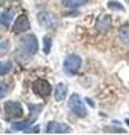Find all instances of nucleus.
<instances>
[{
  "mask_svg": "<svg viewBox=\"0 0 129 135\" xmlns=\"http://www.w3.org/2000/svg\"><path fill=\"white\" fill-rule=\"evenodd\" d=\"M47 133H55V134H61V133H69L71 132V127L69 125L64 123H57V122H49L46 127Z\"/></svg>",
  "mask_w": 129,
  "mask_h": 135,
  "instance_id": "obj_8",
  "label": "nucleus"
},
{
  "mask_svg": "<svg viewBox=\"0 0 129 135\" xmlns=\"http://www.w3.org/2000/svg\"><path fill=\"white\" fill-rule=\"evenodd\" d=\"M19 49L24 55H35L37 51H38V41H37L36 36L33 35V34H29V35L23 37L22 41H20Z\"/></svg>",
  "mask_w": 129,
  "mask_h": 135,
  "instance_id": "obj_1",
  "label": "nucleus"
},
{
  "mask_svg": "<svg viewBox=\"0 0 129 135\" xmlns=\"http://www.w3.org/2000/svg\"><path fill=\"white\" fill-rule=\"evenodd\" d=\"M119 37L123 43H129V24L123 25L119 29Z\"/></svg>",
  "mask_w": 129,
  "mask_h": 135,
  "instance_id": "obj_14",
  "label": "nucleus"
},
{
  "mask_svg": "<svg viewBox=\"0 0 129 135\" xmlns=\"http://www.w3.org/2000/svg\"><path fill=\"white\" fill-rule=\"evenodd\" d=\"M7 92V86L6 83H3L2 81H0V99H2L3 97H5Z\"/></svg>",
  "mask_w": 129,
  "mask_h": 135,
  "instance_id": "obj_20",
  "label": "nucleus"
},
{
  "mask_svg": "<svg viewBox=\"0 0 129 135\" xmlns=\"http://www.w3.org/2000/svg\"><path fill=\"white\" fill-rule=\"evenodd\" d=\"M29 28H30V24L27 16L25 14H22L16 18L14 26H12V31H14L15 34H20V33L27 32Z\"/></svg>",
  "mask_w": 129,
  "mask_h": 135,
  "instance_id": "obj_7",
  "label": "nucleus"
},
{
  "mask_svg": "<svg viewBox=\"0 0 129 135\" xmlns=\"http://www.w3.org/2000/svg\"><path fill=\"white\" fill-rule=\"evenodd\" d=\"M3 110H5V117L7 120L18 119L24 116L23 106L18 101H7L3 106Z\"/></svg>",
  "mask_w": 129,
  "mask_h": 135,
  "instance_id": "obj_2",
  "label": "nucleus"
},
{
  "mask_svg": "<svg viewBox=\"0 0 129 135\" xmlns=\"http://www.w3.org/2000/svg\"><path fill=\"white\" fill-rule=\"evenodd\" d=\"M66 95H68V87L64 83H59L55 88V91H54V98L56 101H62L66 98Z\"/></svg>",
  "mask_w": 129,
  "mask_h": 135,
  "instance_id": "obj_10",
  "label": "nucleus"
},
{
  "mask_svg": "<svg viewBox=\"0 0 129 135\" xmlns=\"http://www.w3.org/2000/svg\"><path fill=\"white\" fill-rule=\"evenodd\" d=\"M69 107L74 115H76L78 117H85L86 116L85 105L83 104V100L81 99V97L78 94H73L70 97Z\"/></svg>",
  "mask_w": 129,
  "mask_h": 135,
  "instance_id": "obj_4",
  "label": "nucleus"
},
{
  "mask_svg": "<svg viewBox=\"0 0 129 135\" xmlns=\"http://www.w3.org/2000/svg\"><path fill=\"white\" fill-rule=\"evenodd\" d=\"M33 91L35 95L42 97V98H47L52 94V86L47 80L37 79L33 83Z\"/></svg>",
  "mask_w": 129,
  "mask_h": 135,
  "instance_id": "obj_5",
  "label": "nucleus"
},
{
  "mask_svg": "<svg viewBox=\"0 0 129 135\" xmlns=\"http://www.w3.org/2000/svg\"><path fill=\"white\" fill-rule=\"evenodd\" d=\"M88 2V0H62V5L66 8H78Z\"/></svg>",
  "mask_w": 129,
  "mask_h": 135,
  "instance_id": "obj_11",
  "label": "nucleus"
},
{
  "mask_svg": "<svg viewBox=\"0 0 129 135\" xmlns=\"http://www.w3.org/2000/svg\"><path fill=\"white\" fill-rule=\"evenodd\" d=\"M25 133H38L39 132V126L37 125V126H35V127H28V128H26L24 131Z\"/></svg>",
  "mask_w": 129,
  "mask_h": 135,
  "instance_id": "obj_21",
  "label": "nucleus"
},
{
  "mask_svg": "<svg viewBox=\"0 0 129 135\" xmlns=\"http://www.w3.org/2000/svg\"><path fill=\"white\" fill-rule=\"evenodd\" d=\"M12 69V63L10 61H2L0 62V75H5L9 73Z\"/></svg>",
  "mask_w": 129,
  "mask_h": 135,
  "instance_id": "obj_15",
  "label": "nucleus"
},
{
  "mask_svg": "<svg viewBox=\"0 0 129 135\" xmlns=\"http://www.w3.org/2000/svg\"><path fill=\"white\" fill-rule=\"evenodd\" d=\"M111 17L109 15H101L99 16V18L97 19L95 23V28L101 33H106L111 28Z\"/></svg>",
  "mask_w": 129,
  "mask_h": 135,
  "instance_id": "obj_9",
  "label": "nucleus"
},
{
  "mask_svg": "<svg viewBox=\"0 0 129 135\" xmlns=\"http://www.w3.org/2000/svg\"><path fill=\"white\" fill-rule=\"evenodd\" d=\"M9 50V43L6 41H2L0 42V54H5L8 52Z\"/></svg>",
  "mask_w": 129,
  "mask_h": 135,
  "instance_id": "obj_19",
  "label": "nucleus"
},
{
  "mask_svg": "<svg viewBox=\"0 0 129 135\" xmlns=\"http://www.w3.org/2000/svg\"><path fill=\"white\" fill-rule=\"evenodd\" d=\"M29 109H30V118L33 120L36 119L37 116H38V114L40 113V109H42V106L39 105V106H36V105H34V106H32V105H29Z\"/></svg>",
  "mask_w": 129,
  "mask_h": 135,
  "instance_id": "obj_17",
  "label": "nucleus"
},
{
  "mask_svg": "<svg viewBox=\"0 0 129 135\" xmlns=\"http://www.w3.org/2000/svg\"><path fill=\"white\" fill-rule=\"evenodd\" d=\"M126 123H127V124L129 125V119H126Z\"/></svg>",
  "mask_w": 129,
  "mask_h": 135,
  "instance_id": "obj_22",
  "label": "nucleus"
},
{
  "mask_svg": "<svg viewBox=\"0 0 129 135\" xmlns=\"http://www.w3.org/2000/svg\"><path fill=\"white\" fill-rule=\"evenodd\" d=\"M108 7L110 8L111 10H120V11H125V8L122 5H120L117 1H110L108 3Z\"/></svg>",
  "mask_w": 129,
  "mask_h": 135,
  "instance_id": "obj_18",
  "label": "nucleus"
},
{
  "mask_svg": "<svg viewBox=\"0 0 129 135\" xmlns=\"http://www.w3.org/2000/svg\"><path fill=\"white\" fill-rule=\"evenodd\" d=\"M37 20H38V23L43 27H47V28L56 26L57 22H59L55 14H53L51 11H46V10L38 12V15H37Z\"/></svg>",
  "mask_w": 129,
  "mask_h": 135,
  "instance_id": "obj_6",
  "label": "nucleus"
},
{
  "mask_svg": "<svg viewBox=\"0 0 129 135\" xmlns=\"http://www.w3.org/2000/svg\"><path fill=\"white\" fill-rule=\"evenodd\" d=\"M12 18H14V12L11 10H6V11H3L2 14H0V23H1L3 26H9Z\"/></svg>",
  "mask_w": 129,
  "mask_h": 135,
  "instance_id": "obj_12",
  "label": "nucleus"
},
{
  "mask_svg": "<svg viewBox=\"0 0 129 135\" xmlns=\"http://www.w3.org/2000/svg\"><path fill=\"white\" fill-rule=\"evenodd\" d=\"M32 120L33 119H27V120H24V122H16V123L11 124V129L12 131H24L29 127V125L32 124Z\"/></svg>",
  "mask_w": 129,
  "mask_h": 135,
  "instance_id": "obj_13",
  "label": "nucleus"
},
{
  "mask_svg": "<svg viewBox=\"0 0 129 135\" xmlns=\"http://www.w3.org/2000/svg\"><path fill=\"white\" fill-rule=\"evenodd\" d=\"M82 64L81 57L76 55V54H70V55L65 59L63 63V69L64 72L69 75H74L79 72Z\"/></svg>",
  "mask_w": 129,
  "mask_h": 135,
  "instance_id": "obj_3",
  "label": "nucleus"
},
{
  "mask_svg": "<svg viewBox=\"0 0 129 135\" xmlns=\"http://www.w3.org/2000/svg\"><path fill=\"white\" fill-rule=\"evenodd\" d=\"M52 49V37L45 36L43 38V52L45 54H49Z\"/></svg>",
  "mask_w": 129,
  "mask_h": 135,
  "instance_id": "obj_16",
  "label": "nucleus"
},
{
  "mask_svg": "<svg viewBox=\"0 0 129 135\" xmlns=\"http://www.w3.org/2000/svg\"><path fill=\"white\" fill-rule=\"evenodd\" d=\"M126 2H128V3H129V0H126Z\"/></svg>",
  "mask_w": 129,
  "mask_h": 135,
  "instance_id": "obj_23",
  "label": "nucleus"
}]
</instances>
